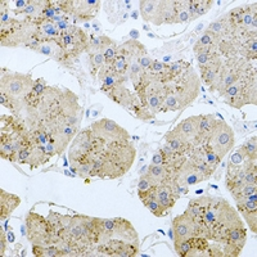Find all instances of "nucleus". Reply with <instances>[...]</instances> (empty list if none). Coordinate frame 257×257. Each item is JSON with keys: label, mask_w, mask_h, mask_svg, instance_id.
Instances as JSON below:
<instances>
[{"label": "nucleus", "mask_w": 257, "mask_h": 257, "mask_svg": "<svg viewBox=\"0 0 257 257\" xmlns=\"http://www.w3.org/2000/svg\"><path fill=\"white\" fill-rule=\"evenodd\" d=\"M169 235H170V238H171V239L174 240V230H173V228H171L169 230Z\"/></svg>", "instance_id": "nucleus-55"}, {"label": "nucleus", "mask_w": 257, "mask_h": 257, "mask_svg": "<svg viewBox=\"0 0 257 257\" xmlns=\"http://www.w3.org/2000/svg\"><path fill=\"white\" fill-rule=\"evenodd\" d=\"M47 88H48V85H47V82L44 81V80H43V79L35 80V84H34V88H32L31 94H32V95H35V96H40L41 94L47 90Z\"/></svg>", "instance_id": "nucleus-48"}, {"label": "nucleus", "mask_w": 257, "mask_h": 257, "mask_svg": "<svg viewBox=\"0 0 257 257\" xmlns=\"http://www.w3.org/2000/svg\"><path fill=\"white\" fill-rule=\"evenodd\" d=\"M155 199L160 203L165 210H167L170 212V210L175 206L176 201H178V197L175 196V193L171 189V185L170 184H161L156 185L155 188Z\"/></svg>", "instance_id": "nucleus-27"}, {"label": "nucleus", "mask_w": 257, "mask_h": 257, "mask_svg": "<svg viewBox=\"0 0 257 257\" xmlns=\"http://www.w3.org/2000/svg\"><path fill=\"white\" fill-rule=\"evenodd\" d=\"M36 39V22L31 18H13L0 27V43L7 48H29Z\"/></svg>", "instance_id": "nucleus-6"}, {"label": "nucleus", "mask_w": 257, "mask_h": 257, "mask_svg": "<svg viewBox=\"0 0 257 257\" xmlns=\"http://www.w3.org/2000/svg\"><path fill=\"white\" fill-rule=\"evenodd\" d=\"M91 157V178L114 180L132 169L137 149L128 142H103L94 135Z\"/></svg>", "instance_id": "nucleus-1"}, {"label": "nucleus", "mask_w": 257, "mask_h": 257, "mask_svg": "<svg viewBox=\"0 0 257 257\" xmlns=\"http://www.w3.org/2000/svg\"><path fill=\"white\" fill-rule=\"evenodd\" d=\"M88 62H89V71H90L91 76L96 77L98 72L100 71V68L104 66V57H103V53H91L88 54Z\"/></svg>", "instance_id": "nucleus-38"}, {"label": "nucleus", "mask_w": 257, "mask_h": 257, "mask_svg": "<svg viewBox=\"0 0 257 257\" xmlns=\"http://www.w3.org/2000/svg\"><path fill=\"white\" fill-rule=\"evenodd\" d=\"M153 61H155V59H153L152 57L149 56L148 50L146 49L143 53H142L141 58H139V64H141V67L143 68L144 73L148 72V71L151 70V67H152Z\"/></svg>", "instance_id": "nucleus-47"}, {"label": "nucleus", "mask_w": 257, "mask_h": 257, "mask_svg": "<svg viewBox=\"0 0 257 257\" xmlns=\"http://www.w3.org/2000/svg\"><path fill=\"white\" fill-rule=\"evenodd\" d=\"M243 169H244V183L245 184L256 185L257 184V171H256V160L243 161Z\"/></svg>", "instance_id": "nucleus-37"}, {"label": "nucleus", "mask_w": 257, "mask_h": 257, "mask_svg": "<svg viewBox=\"0 0 257 257\" xmlns=\"http://www.w3.org/2000/svg\"><path fill=\"white\" fill-rule=\"evenodd\" d=\"M194 222L198 226L201 237L219 244L222 243L231 228L244 224L239 212L226 199L211 196L203 215Z\"/></svg>", "instance_id": "nucleus-2"}, {"label": "nucleus", "mask_w": 257, "mask_h": 257, "mask_svg": "<svg viewBox=\"0 0 257 257\" xmlns=\"http://www.w3.org/2000/svg\"><path fill=\"white\" fill-rule=\"evenodd\" d=\"M36 146L26 122L17 116L2 114L0 118V156L15 162L17 153L24 147Z\"/></svg>", "instance_id": "nucleus-4"}, {"label": "nucleus", "mask_w": 257, "mask_h": 257, "mask_svg": "<svg viewBox=\"0 0 257 257\" xmlns=\"http://www.w3.org/2000/svg\"><path fill=\"white\" fill-rule=\"evenodd\" d=\"M257 75L256 67L251 66L242 76L229 86L224 93L220 95L222 102L226 103L233 108H242L244 105L257 103Z\"/></svg>", "instance_id": "nucleus-5"}, {"label": "nucleus", "mask_w": 257, "mask_h": 257, "mask_svg": "<svg viewBox=\"0 0 257 257\" xmlns=\"http://www.w3.org/2000/svg\"><path fill=\"white\" fill-rule=\"evenodd\" d=\"M174 240L190 239L193 237H201L197 224L187 213H181L173 220Z\"/></svg>", "instance_id": "nucleus-18"}, {"label": "nucleus", "mask_w": 257, "mask_h": 257, "mask_svg": "<svg viewBox=\"0 0 257 257\" xmlns=\"http://www.w3.org/2000/svg\"><path fill=\"white\" fill-rule=\"evenodd\" d=\"M238 212L243 217L252 233L257 231V193H253L249 197L235 201Z\"/></svg>", "instance_id": "nucleus-19"}, {"label": "nucleus", "mask_w": 257, "mask_h": 257, "mask_svg": "<svg viewBox=\"0 0 257 257\" xmlns=\"http://www.w3.org/2000/svg\"><path fill=\"white\" fill-rule=\"evenodd\" d=\"M165 141H166L167 146L178 155L187 156L193 151V147L176 132L175 128L167 133L166 137H165Z\"/></svg>", "instance_id": "nucleus-28"}, {"label": "nucleus", "mask_w": 257, "mask_h": 257, "mask_svg": "<svg viewBox=\"0 0 257 257\" xmlns=\"http://www.w3.org/2000/svg\"><path fill=\"white\" fill-rule=\"evenodd\" d=\"M26 230L27 238L32 244L56 245L58 242V237L48 217L41 216L34 211L27 213Z\"/></svg>", "instance_id": "nucleus-8"}, {"label": "nucleus", "mask_w": 257, "mask_h": 257, "mask_svg": "<svg viewBox=\"0 0 257 257\" xmlns=\"http://www.w3.org/2000/svg\"><path fill=\"white\" fill-rule=\"evenodd\" d=\"M234 142H235V138H234V130L231 126L228 125L224 120H217L215 128L211 133L206 144L222 160L233 149Z\"/></svg>", "instance_id": "nucleus-12"}, {"label": "nucleus", "mask_w": 257, "mask_h": 257, "mask_svg": "<svg viewBox=\"0 0 257 257\" xmlns=\"http://www.w3.org/2000/svg\"><path fill=\"white\" fill-rule=\"evenodd\" d=\"M239 152L242 153L243 157L247 158V160H256L257 158V138L256 135L248 139V141L245 142L243 146H240Z\"/></svg>", "instance_id": "nucleus-39"}, {"label": "nucleus", "mask_w": 257, "mask_h": 257, "mask_svg": "<svg viewBox=\"0 0 257 257\" xmlns=\"http://www.w3.org/2000/svg\"><path fill=\"white\" fill-rule=\"evenodd\" d=\"M156 185L153 184V181L148 178L147 175L139 176V183H138V194L141 193L151 192Z\"/></svg>", "instance_id": "nucleus-44"}, {"label": "nucleus", "mask_w": 257, "mask_h": 257, "mask_svg": "<svg viewBox=\"0 0 257 257\" xmlns=\"http://www.w3.org/2000/svg\"><path fill=\"white\" fill-rule=\"evenodd\" d=\"M111 239H118L127 243L139 244V237H138L137 230L134 229L132 222L125 219H120V217L114 219L113 229L105 235V239L103 243L108 242Z\"/></svg>", "instance_id": "nucleus-17"}, {"label": "nucleus", "mask_w": 257, "mask_h": 257, "mask_svg": "<svg viewBox=\"0 0 257 257\" xmlns=\"http://www.w3.org/2000/svg\"><path fill=\"white\" fill-rule=\"evenodd\" d=\"M73 173H76L79 178L85 179L86 181H89L88 179L91 178V162H86V164L80 165V166H77L76 169L73 170Z\"/></svg>", "instance_id": "nucleus-45"}, {"label": "nucleus", "mask_w": 257, "mask_h": 257, "mask_svg": "<svg viewBox=\"0 0 257 257\" xmlns=\"http://www.w3.org/2000/svg\"><path fill=\"white\" fill-rule=\"evenodd\" d=\"M166 96H165L162 112L180 111L192 104L199 94L201 79L188 64L179 75L165 81Z\"/></svg>", "instance_id": "nucleus-3"}, {"label": "nucleus", "mask_w": 257, "mask_h": 257, "mask_svg": "<svg viewBox=\"0 0 257 257\" xmlns=\"http://www.w3.org/2000/svg\"><path fill=\"white\" fill-rule=\"evenodd\" d=\"M117 48H118V45H117L116 41H112L111 44H109L108 47L105 48V49L102 52L103 57H104L105 66H111L112 62L114 61V58H116V54H117Z\"/></svg>", "instance_id": "nucleus-42"}, {"label": "nucleus", "mask_w": 257, "mask_h": 257, "mask_svg": "<svg viewBox=\"0 0 257 257\" xmlns=\"http://www.w3.org/2000/svg\"><path fill=\"white\" fill-rule=\"evenodd\" d=\"M105 95H108V98H111L114 103H117L118 105L123 107L126 109H132L134 107L135 103V94H133L132 91L126 88L125 85H120V86H116V88L111 89V90L105 91Z\"/></svg>", "instance_id": "nucleus-25"}, {"label": "nucleus", "mask_w": 257, "mask_h": 257, "mask_svg": "<svg viewBox=\"0 0 257 257\" xmlns=\"http://www.w3.org/2000/svg\"><path fill=\"white\" fill-rule=\"evenodd\" d=\"M235 127H237V130L239 132V134H245V133H249L251 132V123H247V122H238L237 125H235Z\"/></svg>", "instance_id": "nucleus-51"}, {"label": "nucleus", "mask_w": 257, "mask_h": 257, "mask_svg": "<svg viewBox=\"0 0 257 257\" xmlns=\"http://www.w3.org/2000/svg\"><path fill=\"white\" fill-rule=\"evenodd\" d=\"M244 160H245V158L243 157V155L239 152V149H238L237 152L231 155L230 161H229V164H231V165H240V164H243V161H244Z\"/></svg>", "instance_id": "nucleus-50"}, {"label": "nucleus", "mask_w": 257, "mask_h": 257, "mask_svg": "<svg viewBox=\"0 0 257 257\" xmlns=\"http://www.w3.org/2000/svg\"><path fill=\"white\" fill-rule=\"evenodd\" d=\"M176 8L174 0H164L162 7V25H175Z\"/></svg>", "instance_id": "nucleus-36"}, {"label": "nucleus", "mask_w": 257, "mask_h": 257, "mask_svg": "<svg viewBox=\"0 0 257 257\" xmlns=\"http://www.w3.org/2000/svg\"><path fill=\"white\" fill-rule=\"evenodd\" d=\"M35 80L30 75L20 72H7L0 79V95L7 96L17 104L16 116H18L25 99L32 91Z\"/></svg>", "instance_id": "nucleus-7"}, {"label": "nucleus", "mask_w": 257, "mask_h": 257, "mask_svg": "<svg viewBox=\"0 0 257 257\" xmlns=\"http://www.w3.org/2000/svg\"><path fill=\"white\" fill-rule=\"evenodd\" d=\"M112 39L109 36H105L104 34H100V35H94L90 34L89 35V47H88V54L91 53H102L105 48L108 47L112 43Z\"/></svg>", "instance_id": "nucleus-34"}, {"label": "nucleus", "mask_w": 257, "mask_h": 257, "mask_svg": "<svg viewBox=\"0 0 257 257\" xmlns=\"http://www.w3.org/2000/svg\"><path fill=\"white\" fill-rule=\"evenodd\" d=\"M207 257H224V252L221 249V245L219 243H215L210 244L207 251Z\"/></svg>", "instance_id": "nucleus-49"}, {"label": "nucleus", "mask_w": 257, "mask_h": 257, "mask_svg": "<svg viewBox=\"0 0 257 257\" xmlns=\"http://www.w3.org/2000/svg\"><path fill=\"white\" fill-rule=\"evenodd\" d=\"M164 161H165V157H164V155H162V152H161V149H160L158 152H156L155 155H153L152 162H151V164H152V165H162V164H164Z\"/></svg>", "instance_id": "nucleus-52"}, {"label": "nucleus", "mask_w": 257, "mask_h": 257, "mask_svg": "<svg viewBox=\"0 0 257 257\" xmlns=\"http://www.w3.org/2000/svg\"><path fill=\"white\" fill-rule=\"evenodd\" d=\"M94 134L91 128H82L73 138L72 144L68 149V162L71 170H75L77 166L86 162H91V149H93Z\"/></svg>", "instance_id": "nucleus-10"}, {"label": "nucleus", "mask_w": 257, "mask_h": 257, "mask_svg": "<svg viewBox=\"0 0 257 257\" xmlns=\"http://www.w3.org/2000/svg\"><path fill=\"white\" fill-rule=\"evenodd\" d=\"M252 66L251 62H248L247 59H244L240 56L230 57V58H226L225 61H222V67L220 71L219 76V82H217L216 91L221 95L229 86L237 81L245 71L248 70Z\"/></svg>", "instance_id": "nucleus-11"}, {"label": "nucleus", "mask_w": 257, "mask_h": 257, "mask_svg": "<svg viewBox=\"0 0 257 257\" xmlns=\"http://www.w3.org/2000/svg\"><path fill=\"white\" fill-rule=\"evenodd\" d=\"M257 185H251V184H244L242 188L237 190V192L231 193V197L234 198V201H238V199H243L245 197H249L251 194L256 193Z\"/></svg>", "instance_id": "nucleus-41"}, {"label": "nucleus", "mask_w": 257, "mask_h": 257, "mask_svg": "<svg viewBox=\"0 0 257 257\" xmlns=\"http://www.w3.org/2000/svg\"><path fill=\"white\" fill-rule=\"evenodd\" d=\"M36 40L40 43L45 41H57L61 36L62 31L59 30L58 25L53 22L52 20L47 18H36Z\"/></svg>", "instance_id": "nucleus-22"}, {"label": "nucleus", "mask_w": 257, "mask_h": 257, "mask_svg": "<svg viewBox=\"0 0 257 257\" xmlns=\"http://www.w3.org/2000/svg\"><path fill=\"white\" fill-rule=\"evenodd\" d=\"M32 254L38 257H62L61 249L57 245L32 244Z\"/></svg>", "instance_id": "nucleus-35"}, {"label": "nucleus", "mask_w": 257, "mask_h": 257, "mask_svg": "<svg viewBox=\"0 0 257 257\" xmlns=\"http://www.w3.org/2000/svg\"><path fill=\"white\" fill-rule=\"evenodd\" d=\"M199 118H201V114H199V116H190L188 117V118H185V120L181 121L180 123H178L175 127L176 132H178L181 137L184 138L185 141H187L193 148H196V147L203 144L198 133Z\"/></svg>", "instance_id": "nucleus-20"}, {"label": "nucleus", "mask_w": 257, "mask_h": 257, "mask_svg": "<svg viewBox=\"0 0 257 257\" xmlns=\"http://www.w3.org/2000/svg\"><path fill=\"white\" fill-rule=\"evenodd\" d=\"M6 249H7L6 234H4V231H0V254H2V256H4Z\"/></svg>", "instance_id": "nucleus-53"}, {"label": "nucleus", "mask_w": 257, "mask_h": 257, "mask_svg": "<svg viewBox=\"0 0 257 257\" xmlns=\"http://www.w3.org/2000/svg\"><path fill=\"white\" fill-rule=\"evenodd\" d=\"M96 252H99L98 254H100V256L134 257L139 252V244L127 243L118 239H111L108 242L98 244Z\"/></svg>", "instance_id": "nucleus-16"}, {"label": "nucleus", "mask_w": 257, "mask_h": 257, "mask_svg": "<svg viewBox=\"0 0 257 257\" xmlns=\"http://www.w3.org/2000/svg\"><path fill=\"white\" fill-rule=\"evenodd\" d=\"M50 160V157L48 156L47 149L45 146H41V144H36L31 148V155H30L29 162H27V166L31 170H35L38 167H40L41 165H44L45 162Z\"/></svg>", "instance_id": "nucleus-31"}, {"label": "nucleus", "mask_w": 257, "mask_h": 257, "mask_svg": "<svg viewBox=\"0 0 257 257\" xmlns=\"http://www.w3.org/2000/svg\"><path fill=\"white\" fill-rule=\"evenodd\" d=\"M91 132L103 142H128L130 135L127 130L111 118H100L90 125Z\"/></svg>", "instance_id": "nucleus-14"}, {"label": "nucleus", "mask_w": 257, "mask_h": 257, "mask_svg": "<svg viewBox=\"0 0 257 257\" xmlns=\"http://www.w3.org/2000/svg\"><path fill=\"white\" fill-rule=\"evenodd\" d=\"M162 7H164V0H142L139 2L142 18L155 26L162 25Z\"/></svg>", "instance_id": "nucleus-21"}, {"label": "nucleus", "mask_w": 257, "mask_h": 257, "mask_svg": "<svg viewBox=\"0 0 257 257\" xmlns=\"http://www.w3.org/2000/svg\"><path fill=\"white\" fill-rule=\"evenodd\" d=\"M147 173H148V166H144L143 169H142L141 171H139V176L147 175Z\"/></svg>", "instance_id": "nucleus-54"}, {"label": "nucleus", "mask_w": 257, "mask_h": 257, "mask_svg": "<svg viewBox=\"0 0 257 257\" xmlns=\"http://www.w3.org/2000/svg\"><path fill=\"white\" fill-rule=\"evenodd\" d=\"M219 39L213 35L212 32L205 30L198 38V40L196 41L193 50L196 53V56L197 54H205V53H219Z\"/></svg>", "instance_id": "nucleus-24"}, {"label": "nucleus", "mask_w": 257, "mask_h": 257, "mask_svg": "<svg viewBox=\"0 0 257 257\" xmlns=\"http://www.w3.org/2000/svg\"><path fill=\"white\" fill-rule=\"evenodd\" d=\"M96 77H98V81L100 82V86H102L100 89L103 93L111 90L116 86H120V85H125V82L128 81V77L121 76L112 70L111 66H105V64L100 68Z\"/></svg>", "instance_id": "nucleus-23"}, {"label": "nucleus", "mask_w": 257, "mask_h": 257, "mask_svg": "<svg viewBox=\"0 0 257 257\" xmlns=\"http://www.w3.org/2000/svg\"><path fill=\"white\" fill-rule=\"evenodd\" d=\"M21 205V198L13 193L0 189V219H8Z\"/></svg>", "instance_id": "nucleus-26"}, {"label": "nucleus", "mask_w": 257, "mask_h": 257, "mask_svg": "<svg viewBox=\"0 0 257 257\" xmlns=\"http://www.w3.org/2000/svg\"><path fill=\"white\" fill-rule=\"evenodd\" d=\"M32 147H34V146H32ZM32 147H24V148L21 149L20 152L17 153V156H16L15 162H17V164H21V165H27V162H29L30 155H31Z\"/></svg>", "instance_id": "nucleus-46"}, {"label": "nucleus", "mask_w": 257, "mask_h": 257, "mask_svg": "<svg viewBox=\"0 0 257 257\" xmlns=\"http://www.w3.org/2000/svg\"><path fill=\"white\" fill-rule=\"evenodd\" d=\"M146 207L148 208V210L157 217H164V216H166V215H169V211L165 210V208L162 207V206H161L157 201H156L155 196H153V198L151 199L148 203H147Z\"/></svg>", "instance_id": "nucleus-43"}, {"label": "nucleus", "mask_w": 257, "mask_h": 257, "mask_svg": "<svg viewBox=\"0 0 257 257\" xmlns=\"http://www.w3.org/2000/svg\"><path fill=\"white\" fill-rule=\"evenodd\" d=\"M102 2L99 0H66V15L75 24H85L98 16Z\"/></svg>", "instance_id": "nucleus-13"}, {"label": "nucleus", "mask_w": 257, "mask_h": 257, "mask_svg": "<svg viewBox=\"0 0 257 257\" xmlns=\"http://www.w3.org/2000/svg\"><path fill=\"white\" fill-rule=\"evenodd\" d=\"M48 0H30L29 6L24 11L18 12L16 16H24L25 18H31V20L40 18L43 12H44Z\"/></svg>", "instance_id": "nucleus-33"}, {"label": "nucleus", "mask_w": 257, "mask_h": 257, "mask_svg": "<svg viewBox=\"0 0 257 257\" xmlns=\"http://www.w3.org/2000/svg\"><path fill=\"white\" fill-rule=\"evenodd\" d=\"M112 70L114 71L116 73L121 75V76H127V72H128V53L126 50L125 45L121 44L118 45L117 48V54H116V58L114 61L112 62L111 64Z\"/></svg>", "instance_id": "nucleus-29"}, {"label": "nucleus", "mask_w": 257, "mask_h": 257, "mask_svg": "<svg viewBox=\"0 0 257 257\" xmlns=\"http://www.w3.org/2000/svg\"><path fill=\"white\" fill-rule=\"evenodd\" d=\"M57 43L66 53L70 64H73L82 53L88 52L89 35L81 27L71 24L67 30L62 31Z\"/></svg>", "instance_id": "nucleus-9"}, {"label": "nucleus", "mask_w": 257, "mask_h": 257, "mask_svg": "<svg viewBox=\"0 0 257 257\" xmlns=\"http://www.w3.org/2000/svg\"><path fill=\"white\" fill-rule=\"evenodd\" d=\"M213 2L211 0H188V12L190 16V22L201 16H205L212 8Z\"/></svg>", "instance_id": "nucleus-30"}, {"label": "nucleus", "mask_w": 257, "mask_h": 257, "mask_svg": "<svg viewBox=\"0 0 257 257\" xmlns=\"http://www.w3.org/2000/svg\"><path fill=\"white\" fill-rule=\"evenodd\" d=\"M245 242H247V230L244 228V224L231 228L222 243H220L224 257L239 256Z\"/></svg>", "instance_id": "nucleus-15"}, {"label": "nucleus", "mask_w": 257, "mask_h": 257, "mask_svg": "<svg viewBox=\"0 0 257 257\" xmlns=\"http://www.w3.org/2000/svg\"><path fill=\"white\" fill-rule=\"evenodd\" d=\"M175 24H187V22H190V16L189 12H188V0L175 2Z\"/></svg>", "instance_id": "nucleus-40"}, {"label": "nucleus", "mask_w": 257, "mask_h": 257, "mask_svg": "<svg viewBox=\"0 0 257 257\" xmlns=\"http://www.w3.org/2000/svg\"><path fill=\"white\" fill-rule=\"evenodd\" d=\"M217 118H215L213 114H201L198 123V133L202 139V143H206L210 138L211 133L213 132L215 125H216Z\"/></svg>", "instance_id": "nucleus-32"}]
</instances>
